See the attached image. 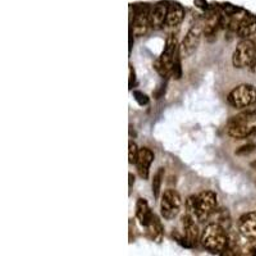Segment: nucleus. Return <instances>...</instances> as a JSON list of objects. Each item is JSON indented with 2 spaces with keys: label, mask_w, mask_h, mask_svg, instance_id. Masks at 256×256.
Listing matches in <instances>:
<instances>
[{
  "label": "nucleus",
  "mask_w": 256,
  "mask_h": 256,
  "mask_svg": "<svg viewBox=\"0 0 256 256\" xmlns=\"http://www.w3.org/2000/svg\"><path fill=\"white\" fill-rule=\"evenodd\" d=\"M128 177H130V187H131V186H132V183L135 182V177H133L132 173L128 174Z\"/></svg>",
  "instance_id": "nucleus-25"
},
{
  "label": "nucleus",
  "mask_w": 256,
  "mask_h": 256,
  "mask_svg": "<svg viewBox=\"0 0 256 256\" xmlns=\"http://www.w3.org/2000/svg\"><path fill=\"white\" fill-rule=\"evenodd\" d=\"M237 36L241 38H250L251 36L256 35V18L253 15L245 14L240 21L237 31Z\"/></svg>",
  "instance_id": "nucleus-14"
},
{
  "label": "nucleus",
  "mask_w": 256,
  "mask_h": 256,
  "mask_svg": "<svg viewBox=\"0 0 256 256\" xmlns=\"http://www.w3.org/2000/svg\"><path fill=\"white\" fill-rule=\"evenodd\" d=\"M154 217V213L151 212V208L145 199L140 198L136 203V218L140 222L142 227H146L150 223Z\"/></svg>",
  "instance_id": "nucleus-15"
},
{
  "label": "nucleus",
  "mask_w": 256,
  "mask_h": 256,
  "mask_svg": "<svg viewBox=\"0 0 256 256\" xmlns=\"http://www.w3.org/2000/svg\"><path fill=\"white\" fill-rule=\"evenodd\" d=\"M246 254L248 255H256V239L250 240L246 246Z\"/></svg>",
  "instance_id": "nucleus-22"
},
{
  "label": "nucleus",
  "mask_w": 256,
  "mask_h": 256,
  "mask_svg": "<svg viewBox=\"0 0 256 256\" xmlns=\"http://www.w3.org/2000/svg\"><path fill=\"white\" fill-rule=\"evenodd\" d=\"M195 5L198 6V8L200 9H204V10H206L208 9V3H206V0H194Z\"/></svg>",
  "instance_id": "nucleus-23"
},
{
  "label": "nucleus",
  "mask_w": 256,
  "mask_h": 256,
  "mask_svg": "<svg viewBox=\"0 0 256 256\" xmlns=\"http://www.w3.org/2000/svg\"><path fill=\"white\" fill-rule=\"evenodd\" d=\"M256 151V144H246L244 146H241L240 149L236 150V155H249V154H253Z\"/></svg>",
  "instance_id": "nucleus-20"
},
{
  "label": "nucleus",
  "mask_w": 256,
  "mask_h": 256,
  "mask_svg": "<svg viewBox=\"0 0 256 256\" xmlns=\"http://www.w3.org/2000/svg\"><path fill=\"white\" fill-rule=\"evenodd\" d=\"M182 227L183 237H177L178 242L182 244L183 246H186V248H194V246H196L201 236L196 221L192 217H190L189 214H185L182 217Z\"/></svg>",
  "instance_id": "nucleus-10"
},
{
  "label": "nucleus",
  "mask_w": 256,
  "mask_h": 256,
  "mask_svg": "<svg viewBox=\"0 0 256 256\" xmlns=\"http://www.w3.org/2000/svg\"><path fill=\"white\" fill-rule=\"evenodd\" d=\"M204 33V29L201 24H194L190 28V31L186 33L185 38L180 45V56L182 58H189L195 51L198 50L199 45L201 41V36Z\"/></svg>",
  "instance_id": "nucleus-9"
},
{
  "label": "nucleus",
  "mask_w": 256,
  "mask_h": 256,
  "mask_svg": "<svg viewBox=\"0 0 256 256\" xmlns=\"http://www.w3.org/2000/svg\"><path fill=\"white\" fill-rule=\"evenodd\" d=\"M249 137L256 140V126L253 127V130H251V133H250V136H249Z\"/></svg>",
  "instance_id": "nucleus-24"
},
{
  "label": "nucleus",
  "mask_w": 256,
  "mask_h": 256,
  "mask_svg": "<svg viewBox=\"0 0 256 256\" xmlns=\"http://www.w3.org/2000/svg\"><path fill=\"white\" fill-rule=\"evenodd\" d=\"M169 4L167 1H160L150 8L149 13V21L153 29H162L165 26L167 21V13H168Z\"/></svg>",
  "instance_id": "nucleus-11"
},
{
  "label": "nucleus",
  "mask_w": 256,
  "mask_h": 256,
  "mask_svg": "<svg viewBox=\"0 0 256 256\" xmlns=\"http://www.w3.org/2000/svg\"><path fill=\"white\" fill-rule=\"evenodd\" d=\"M182 199L176 190H165L160 201V213L165 219H174L180 214Z\"/></svg>",
  "instance_id": "nucleus-8"
},
{
  "label": "nucleus",
  "mask_w": 256,
  "mask_h": 256,
  "mask_svg": "<svg viewBox=\"0 0 256 256\" xmlns=\"http://www.w3.org/2000/svg\"><path fill=\"white\" fill-rule=\"evenodd\" d=\"M239 231L245 239H256V212L246 213L239 219Z\"/></svg>",
  "instance_id": "nucleus-12"
},
{
  "label": "nucleus",
  "mask_w": 256,
  "mask_h": 256,
  "mask_svg": "<svg viewBox=\"0 0 256 256\" xmlns=\"http://www.w3.org/2000/svg\"><path fill=\"white\" fill-rule=\"evenodd\" d=\"M256 121V110H244L240 114L235 115L228 121L227 126H226V131L227 135L231 136L232 139H248L250 136L251 130V123Z\"/></svg>",
  "instance_id": "nucleus-3"
},
{
  "label": "nucleus",
  "mask_w": 256,
  "mask_h": 256,
  "mask_svg": "<svg viewBox=\"0 0 256 256\" xmlns=\"http://www.w3.org/2000/svg\"><path fill=\"white\" fill-rule=\"evenodd\" d=\"M178 56H180V46H178L177 37L173 35H169L167 37V41H165V46L162 55L154 63L155 71L162 77L171 76L174 62H176V59Z\"/></svg>",
  "instance_id": "nucleus-4"
},
{
  "label": "nucleus",
  "mask_w": 256,
  "mask_h": 256,
  "mask_svg": "<svg viewBox=\"0 0 256 256\" xmlns=\"http://www.w3.org/2000/svg\"><path fill=\"white\" fill-rule=\"evenodd\" d=\"M133 97H135V100L137 101V104L141 106L147 105L149 104V97H147L146 94H144L142 91H133Z\"/></svg>",
  "instance_id": "nucleus-21"
},
{
  "label": "nucleus",
  "mask_w": 256,
  "mask_h": 256,
  "mask_svg": "<svg viewBox=\"0 0 256 256\" xmlns=\"http://www.w3.org/2000/svg\"><path fill=\"white\" fill-rule=\"evenodd\" d=\"M227 100L230 105H232L233 108H237V109L249 108L256 103V88L253 85H248V83L236 86L228 94Z\"/></svg>",
  "instance_id": "nucleus-6"
},
{
  "label": "nucleus",
  "mask_w": 256,
  "mask_h": 256,
  "mask_svg": "<svg viewBox=\"0 0 256 256\" xmlns=\"http://www.w3.org/2000/svg\"><path fill=\"white\" fill-rule=\"evenodd\" d=\"M133 8V19L131 21V32L136 37H142L147 33L150 27V21H149V13L150 8L147 4H136Z\"/></svg>",
  "instance_id": "nucleus-7"
},
{
  "label": "nucleus",
  "mask_w": 256,
  "mask_h": 256,
  "mask_svg": "<svg viewBox=\"0 0 256 256\" xmlns=\"http://www.w3.org/2000/svg\"><path fill=\"white\" fill-rule=\"evenodd\" d=\"M200 242L208 251L219 254L228 248L230 236L222 224L209 223L201 232Z\"/></svg>",
  "instance_id": "nucleus-2"
},
{
  "label": "nucleus",
  "mask_w": 256,
  "mask_h": 256,
  "mask_svg": "<svg viewBox=\"0 0 256 256\" xmlns=\"http://www.w3.org/2000/svg\"><path fill=\"white\" fill-rule=\"evenodd\" d=\"M185 18V9L178 3H172L168 6V13H167V21L165 26L167 27H177L178 24L182 23Z\"/></svg>",
  "instance_id": "nucleus-16"
},
{
  "label": "nucleus",
  "mask_w": 256,
  "mask_h": 256,
  "mask_svg": "<svg viewBox=\"0 0 256 256\" xmlns=\"http://www.w3.org/2000/svg\"><path fill=\"white\" fill-rule=\"evenodd\" d=\"M186 214L198 222H204L209 218L217 208V194L210 190L200 192L199 195L189 196L185 201Z\"/></svg>",
  "instance_id": "nucleus-1"
},
{
  "label": "nucleus",
  "mask_w": 256,
  "mask_h": 256,
  "mask_svg": "<svg viewBox=\"0 0 256 256\" xmlns=\"http://www.w3.org/2000/svg\"><path fill=\"white\" fill-rule=\"evenodd\" d=\"M147 230V236H149V239L153 240V241H156L159 242L160 240H162L163 237V226L162 223H160L159 218L156 217L155 214H154L153 219H151V222L149 224H147L146 227H145Z\"/></svg>",
  "instance_id": "nucleus-17"
},
{
  "label": "nucleus",
  "mask_w": 256,
  "mask_h": 256,
  "mask_svg": "<svg viewBox=\"0 0 256 256\" xmlns=\"http://www.w3.org/2000/svg\"><path fill=\"white\" fill-rule=\"evenodd\" d=\"M163 180H164V168H159L156 171V173L154 174L153 178V195L155 199L159 198V192L160 189H162Z\"/></svg>",
  "instance_id": "nucleus-18"
},
{
  "label": "nucleus",
  "mask_w": 256,
  "mask_h": 256,
  "mask_svg": "<svg viewBox=\"0 0 256 256\" xmlns=\"http://www.w3.org/2000/svg\"><path fill=\"white\" fill-rule=\"evenodd\" d=\"M153 151L149 147H142L139 151V156H137V162H136V167H137V172H139L140 177L147 180L149 178V169H150L151 163L154 162Z\"/></svg>",
  "instance_id": "nucleus-13"
},
{
  "label": "nucleus",
  "mask_w": 256,
  "mask_h": 256,
  "mask_svg": "<svg viewBox=\"0 0 256 256\" xmlns=\"http://www.w3.org/2000/svg\"><path fill=\"white\" fill-rule=\"evenodd\" d=\"M139 151L140 149L137 147L136 142L130 141V144H128V163L130 164H136L137 156H139Z\"/></svg>",
  "instance_id": "nucleus-19"
},
{
  "label": "nucleus",
  "mask_w": 256,
  "mask_h": 256,
  "mask_svg": "<svg viewBox=\"0 0 256 256\" xmlns=\"http://www.w3.org/2000/svg\"><path fill=\"white\" fill-rule=\"evenodd\" d=\"M256 59V45L250 38H242L232 55V64L236 68L251 67Z\"/></svg>",
  "instance_id": "nucleus-5"
},
{
  "label": "nucleus",
  "mask_w": 256,
  "mask_h": 256,
  "mask_svg": "<svg viewBox=\"0 0 256 256\" xmlns=\"http://www.w3.org/2000/svg\"><path fill=\"white\" fill-rule=\"evenodd\" d=\"M251 71L254 72V73H256V59H255V62L253 63V64H251Z\"/></svg>",
  "instance_id": "nucleus-26"
}]
</instances>
